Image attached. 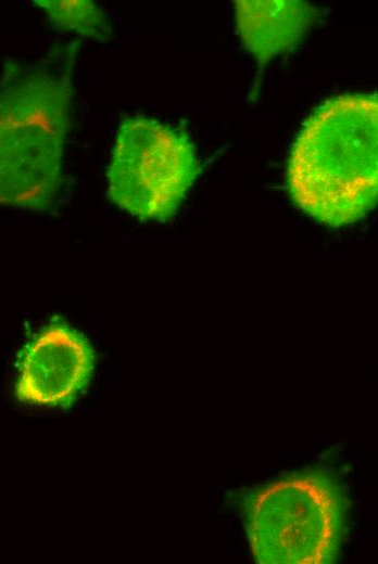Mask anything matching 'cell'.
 Here are the masks:
<instances>
[{
    "mask_svg": "<svg viewBox=\"0 0 378 564\" xmlns=\"http://www.w3.org/2000/svg\"><path fill=\"white\" fill-rule=\"evenodd\" d=\"M199 171L185 134L158 120L125 118L108 167V194L141 221H164L178 210Z\"/></svg>",
    "mask_w": 378,
    "mask_h": 564,
    "instance_id": "obj_4",
    "label": "cell"
},
{
    "mask_svg": "<svg viewBox=\"0 0 378 564\" xmlns=\"http://www.w3.org/2000/svg\"><path fill=\"white\" fill-rule=\"evenodd\" d=\"M93 364L92 348L80 333L65 324H50L23 354L15 397L34 407H65L88 384Z\"/></svg>",
    "mask_w": 378,
    "mask_h": 564,
    "instance_id": "obj_5",
    "label": "cell"
},
{
    "mask_svg": "<svg viewBox=\"0 0 378 564\" xmlns=\"http://www.w3.org/2000/svg\"><path fill=\"white\" fill-rule=\"evenodd\" d=\"M235 10L239 38L259 66L297 47L316 15L299 0H239Z\"/></svg>",
    "mask_w": 378,
    "mask_h": 564,
    "instance_id": "obj_6",
    "label": "cell"
},
{
    "mask_svg": "<svg viewBox=\"0 0 378 564\" xmlns=\"http://www.w3.org/2000/svg\"><path fill=\"white\" fill-rule=\"evenodd\" d=\"M59 29L85 38L108 41L112 28L106 13L92 1H34Z\"/></svg>",
    "mask_w": 378,
    "mask_h": 564,
    "instance_id": "obj_7",
    "label": "cell"
},
{
    "mask_svg": "<svg viewBox=\"0 0 378 564\" xmlns=\"http://www.w3.org/2000/svg\"><path fill=\"white\" fill-rule=\"evenodd\" d=\"M78 43L7 67L0 81V206L43 210L63 182Z\"/></svg>",
    "mask_w": 378,
    "mask_h": 564,
    "instance_id": "obj_1",
    "label": "cell"
},
{
    "mask_svg": "<svg viewBox=\"0 0 378 564\" xmlns=\"http://www.w3.org/2000/svg\"><path fill=\"white\" fill-rule=\"evenodd\" d=\"M346 499L320 470L280 477L254 490L244 523L255 562L315 564L337 560L345 531Z\"/></svg>",
    "mask_w": 378,
    "mask_h": 564,
    "instance_id": "obj_3",
    "label": "cell"
},
{
    "mask_svg": "<svg viewBox=\"0 0 378 564\" xmlns=\"http://www.w3.org/2000/svg\"><path fill=\"white\" fill-rule=\"evenodd\" d=\"M288 184L294 203L320 223L363 218L378 193L377 98L340 95L317 108L291 150Z\"/></svg>",
    "mask_w": 378,
    "mask_h": 564,
    "instance_id": "obj_2",
    "label": "cell"
}]
</instances>
